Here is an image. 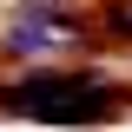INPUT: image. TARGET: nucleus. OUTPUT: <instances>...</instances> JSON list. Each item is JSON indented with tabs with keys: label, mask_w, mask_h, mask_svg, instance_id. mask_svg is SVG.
Wrapping results in <instances>:
<instances>
[{
	"label": "nucleus",
	"mask_w": 132,
	"mask_h": 132,
	"mask_svg": "<svg viewBox=\"0 0 132 132\" xmlns=\"http://www.w3.org/2000/svg\"><path fill=\"white\" fill-rule=\"evenodd\" d=\"M53 46H60V20H33V13L0 40V53H13V60H33V53H53Z\"/></svg>",
	"instance_id": "1"
}]
</instances>
